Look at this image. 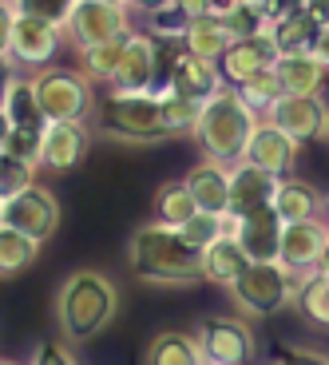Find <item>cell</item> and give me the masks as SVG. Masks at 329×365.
I'll return each instance as SVG.
<instances>
[{
  "instance_id": "ffe728a7",
  "label": "cell",
  "mask_w": 329,
  "mask_h": 365,
  "mask_svg": "<svg viewBox=\"0 0 329 365\" xmlns=\"http://www.w3.org/2000/svg\"><path fill=\"white\" fill-rule=\"evenodd\" d=\"M266 36H270V44H274L278 56L313 52V44H318V24H313V20L302 12V4H293V9L278 12V16L270 20Z\"/></svg>"
},
{
  "instance_id": "7a4b0ae2",
  "label": "cell",
  "mask_w": 329,
  "mask_h": 365,
  "mask_svg": "<svg viewBox=\"0 0 329 365\" xmlns=\"http://www.w3.org/2000/svg\"><path fill=\"white\" fill-rule=\"evenodd\" d=\"M127 262L139 282L151 286H191L202 278V250L187 247L179 230L163 222L135 227L127 242Z\"/></svg>"
},
{
  "instance_id": "74e56055",
  "label": "cell",
  "mask_w": 329,
  "mask_h": 365,
  "mask_svg": "<svg viewBox=\"0 0 329 365\" xmlns=\"http://www.w3.org/2000/svg\"><path fill=\"white\" fill-rule=\"evenodd\" d=\"M171 9L191 24V20H199V16H211V0H171Z\"/></svg>"
},
{
  "instance_id": "4fadbf2b",
  "label": "cell",
  "mask_w": 329,
  "mask_h": 365,
  "mask_svg": "<svg viewBox=\"0 0 329 365\" xmlns=\"http://www.w3.org/2000/svg\"><path fill=\"white\" fill-rule=\"evenodd\" d=\"M92 151V128L88 123H44L40 135V167L44 171H72Z\"/></svg>"
},
{
  "instance_id": "7bdbcfd3",
  "label": "cell",
  "mask_w": 329,
  "mask_h": 365,
  "mask_svg": "<svg viewBox=\"0 0 329 365\" xmlns=\"http://www.w3.org/2000/svg\"><path fill=\"white\" fill-rule=\"evenodd\" d=\"M313 56H318L321 64L329 68V24H321V28H318V44H313Z\"/></svg>"
},
{
  "instance_id": "4316f807",
  "label": "cell",
  "mask_w": 329,
  "mask_h": 365,
  "mask_svg": "<svg viewBox=\"0 0 329 365\" xmlns=\"http://www.w3.org/2000/svg\"><path fill=\"white\" fill-rule=\"evenodd\" d=\"M36 255H40V242H32L28 235H20V230L0 222V278L24 274L28 266L36 262Z\"/></svg>"
},
{
  "instance_id": "d590c367",
  "label": "cell",
  "mask_w": 329,
  "mask_h": 365,
  "mask_svg": "<svg viewBox=\"0 0 329 365\" xmlns=\"http://www.w3.org/2000/svg\"><path fill=\"white\" fill-rule=\"evenodd\" d=\"M40 135H44V128H9V139H4L0 151H9V155L24 159V163L40 167Z\"/></svg>"
},
{
  "instance_id": "d4e9b609",
  "label": "cell",
  "mask_w": 329,
  "mask_h": 365,
  "mask_svg": "<svg viewBox=\"0 0 329 365\" xmlns=\"http://www.w3.org/2000/svg\"><path fill=\"white\" fill-rule=\"evenodd\" d=\"M230 44H234V40H230L226 24H222L219 16H199V20H191L187 32H183V52L199 56V60H211V64H219Z\"/></svg>"
},
{
  "instance_id": "f6af8a7d",
  "label": "cell",
  "mask_w": 329,
  "mask_h": 365,
  "mask_svg": "<svg viewBox=\"0 0 329 365\" xmlns=\"http://www.w3.org/2000/svg\"><path fill=\"white\" fill-rule=\"evenodd\" d=\"M318 274L329 278V242H325V250H321V258H318Z\"/></svg>"
},
{
  "instance_id": "6da1fadb",
  "label": "cell",
  "mask_w": 329,
  "mask_h": 365,
  "mask_svg": "<svg viewBox=\"0 0 329 365\" xmlns=\"http://www.w3.org/2000/svg\"><path fill=\"white\" fill-rule=\"evenodd\" d=\"M119 314V290L108 274L100 270H75L64 278L56 294V326L68 346L100 338Z\"/></svg>"
},
{
  "instance_id": "e575fe53",
  "label": "cell",
  "mask_w": 329,
  "mask_h": 365,
  "mask_svg": "<svg viewBox=\"0 0 329 365\" xmlns=\"http://www.w3.org/2000/svg\"><path fill=\"white\" fill-rule=\"evenodd\" d=\"M36 175H40V167L24 163V159L9 155V151H0V202H9L20 191H28L36 182Z\"/></svg>"
},
{
  "instance_id": "cb8c5ba5",
  "label": "cell",
  "mask_w": 329,
  "mask_h": 365,
  "mask_svg": "<svg viewBox=\"0 0 329 365\" xmlns=\"http://www.w3.org/2000/svg\"><path fill=\"white\" fill-rule=\"evenodd\" d=\"M0 111L9 115L12 128H44L36 108V91H32V76H9L0 88Z\"/></svg>"
},
{
  "instance_id": "8992f818",
  "label": "cell",
  "mask_w": 329,
  "mask_h": 365,
  "mask_svg": "<svg viewBox=\"0 0 329 365\" xmlns=\"http://www.w3.org/2000/svg\"><path fill=\"white\" fill-rule=\"evenodd\" d=\"M298 282H302V274H290L278 262H250L242 270V278L230 286V298H234L238 314H246V318H270V314H278L282 306L293 302Z\"/></svg>"
},
{
  "instance_id": "277c9868",
  "label": "cell",
  "mask_w": 329,
  "mask_h": 365,
  "mask_svg": "<svg viewBox=\"0 0 329 365\" xmlns=\"http://www.w3.org/2000/svg\"><path fill=\"white\" fill-rule=\"evenodd\" d=\"M100 131L115 143H163L171 131L163 128V111H159V91H108L100 111Z\"/></svg>"
},
{
  "instance_id": "9a60e30c",
  "label": "cell",
  "mask_w": 329,
  "mask_h": 365,
  "mask_svg": "<svg viewBox=\"0 0 329 365\" xmlns=\"http://www.w3.org/2000/svg\"><path fill=\"white\" fill-rule=\"evenodd\" d=\"M329 242V230L321 219L310 222H286L282 227V250H278V266L290 274H310L318 270V258Z\"/></svg>"
},
{
  "instance_id": "4dcf8cb0",
  "label": "cell",
  "mask_w": 329,
  "mask_h": 365,
  "mask_svg": "<svg viewBox=\"0 0 329 365\" xmlns=\"http://www.w3.org/2000/svg\"><path fill=\"white\" fill-rule=\"evenodd\" d=\"M12 9V16H32V20H44V24L68 32L72 24V12L80 9V0H4Z\"/></svg>"
},
{
  "instance_id": "e0dca14e",
  "label": "cell",
  "mask_w": 329,
  "mask_h": 365,
  "mask_svg": "<svg viewBox=\"0 0 329 365\" xmlns=\"http://www.w3.org/2000/svg\"><path fill=\"white\" fill-rule=\"evenodd\" d=\"M274 60H278V52H274V44H270V36L234 40V44L226 48V56L219 60V72H222V80H226V88H238V83L270 72Z\"/></svg>"
},
{
  "instance_id": "f5cc1de1",
  "label": "cell",
  "mask_w": 329,
  "mask_h": 365,
  "mask_svg": "<svg viewBox=\"0 0 329 365\" xmlns=\"http://www.w3.org/2000/svg\"><path fill=\"white\" fill-rule=\"evenodd\" d=\"M286 4H298V0H286Z\"/></svg>"
},
{
  "instance_id": "30bf717a",
  "label": "cell",
  "mask_w": 329,
  "mask_h": 365,
  "mask_svg": "<svg viewBox=\"0 0 329 365\" xmlns=\"http://www.w3.org/2000/svg\"><path fill=\"white\" fill-rule=\"evenodd\" d=\"M282 227L274 207H258L242 219H230V238H234L242 255L250 262H278V250H282Z\"/></svg>"
},
{
  "instance_id": "7402d4cb",
  "label": "cell",
  "mask_w": 329,
  "mask_h": 365,
  "mask_svg": "<svg viewBox=\"0 0 329 365\" xmlns=\"http://www.w3.org/2000/svg\"><path fill=\"white\" fill-rule=\"evenodd\" d=\"M270 207L278 210V219H282V222L321 219V195H318V187H313V182H306V179H293V175L278 179Z\"/></svg>"
},
{
  "instance_id": "681fc988",
  "label": "cell",
  "mask_w": 329,
  "mask_h": 365,
  "mask_svg": "<svg viewBox=\"0 0 329 365\" xmlns=\"http://www.w3.org/2000/svg\"><path fill=\"white\" fill-rule=\"evenodd\" d=\"M321 139L329 143V111H325V128H321Z\"/></svg>"
},
{
  "instance_id": "ee69618b",
  "label": "cell",
  "mask_w": 329,
  "mask_h": 365,
  "mask_svg": "<svg viewBox=\"0 0 329 365\" xmlns=\"http://www.w3.org/2000/svg\"><path fill=\"white\" fill-rule=\"evenodd\" d=\"M234 4H238V0H211V16H226Z\"/></svg>"
},
{
  "instance_id": "836d02e7",
  "label": "cell",
  "mask_w": 329,
  "mask_h": 365,
  "mask_svg": "<svg viewBox=\"0 0 329 365\" xmlns=\"http://www.w3.org/2000/svg\"><path fill=\"white\" fill-rule=\"evenodd\" d=\"M222 235H230V219L226 215H207V210L191 215V219L179 227V238H183L187 247H194V250H207L214 238H222Z\"/></svg>"
},
{
  "instance_id": "5bb4252c",
  "label": "cell",
  "mask_w": 329,
  "mask_h": 365,
  "mask_svg": "<svg viewBox=\"0 0 329 365\" xmlns=\"http://www.w3.org/2000/svg\"><path fill=\"white\" fill-rule=\"evenodd\" d=\"M159 88H171V91H179V96H187V100L207 103L214 91L226 88V80H222L219 64L199 60V56H191V52L179 48L174 60H171V68H167V83H159Z\"/></svg>"
},
{
  "instance_id": "484cf974",
  "label": "cell",
  "mask_w": 329,
  "mask_h": 365,
  "mask_svg": "<svg viewBox=\"0 0 329 365\" xmlns=\"http://www.w3.org/2000/svg\"><path fill=\"white\" fill-rule=\"evenodd\" d=\"M143 365H202L199 341H194V334H183V329H163L151 338Z\"/></svg>"
},
{
  "instance_id": "ac0fdd59",
  "label": "cell",
  "mask_w": 329,
  "mask_h": 365,
  "mask_svg": "<svg viewBox=\"0 0 329 365\" xmlns=\"http://www.w3.org/2000/svg\"><path fill=\"white\" fill-rule=\"evenodd\" d=\"M274 187H278L274 175L258 171V167H250V163H234V167H230L226 219H242V215H250V210H258V207H270Z\"/></svg>"
},
{
  "instance_id": "5b68a950",
  "label": "cell",
  "mask_w": 329,
  "mask_h": 365,
  "mask_svg": "<svg viewBox=\"0 0 329 365\" xmlns=\"http://www.w3.org/2000/svg\"><path fill=\"white\" fill-rule=\"evenodd\" d=\"M32 91L44 123H88L95 108L92 80L80 68H40L32 72Z\"/></svg>"
},
{
  "instance_id": "7dc6e473",
  "label": "cell",
  "mask_w": 329,
  "mask_h": 365,
  "mask_svg": "<svg viewBox=\"0 0 329 365\" xmlns=\"http://www.w3.org/2000/svg\"><path fill=\"white\" fill-rule=\"evenodd\" d=\"M321 222H325V230H329V195L321 199Z\"/></svg>"
},
{
  "instance_id": "d6986e66",
  "label": "cell",
  "mask_w": 329,
  "mask_h": 365,
  "mask_svg": "<svg viewBox=\"0 0 329 365\" xmlns=\"http://www.w3.org/2000/svg\"><path fill=\"white\" fill-rule=\"evenodd\" d=\"M183 182H187V191H191L199 210H207V215H226V202H230V167L226 163L199 159L187 171Z\"/></svg>"
},
{
  "instance_id": "8fae6325",
  "label": "cell",
  "mask_w": 329,
  "mask_h": 365,
  "mask_svg": "<svg viewBox=\"0 0 329 365\" xmlns=\"http://www.w3.org/2000/svg\"><path fill=\"white\" fill-rule=\"evenodd\" d=\"M60 44H64V32L44 20L32 16H16L12 20V40H9V60L24 68H52V60L60 56Z\"/></svg>"
},
{
  "instance_id": "83f0119b",
  "label": "cell",
  "mask_w": 329,
  "mask_h": 365,
  "mask_svg": "<svg viewBox=\"0 0 329 365\" xmlns=\"http://www.w3.org/2000/svg\"><path fill=\"white\" fill-rule=\"evenodd\" d=\"M191 215H199V207H194L187 182H163V187L155 191V222L179 230Z\"/></svg>"
},
{
  "instance_id": "8d00e7d4",
  "label": "cell",
  "mask_w": 329,
  "mask_h": 365,
  "mask_svg": "<svg viewBox=\"0 0 329 365\" xmlns=\"http://www.w3.org/2000/svg\"><path fill=\"white\" fill-rule=\"evenodd\" d=\"M32 365H80L64 338H52V341H40L36 354H32Z\"/></svg>"
},
{
  "instance_id": "44dd1931",
  "label": "cell",
  "mask_w": 329,
  "mask_h": 365,
  "mask_svg": "<svg viewBox=\"0 0 329 365\" xmlns=\"http://www.w3.org/2000/svg\"><path fill=\"white\" fill-rule=\"evenodd\" d=\"M274 76H278L286 96H321L329 68L313 52H298V56H278Z\"/></svg>"
},
{
  "instance_id": "c3c4849f",
  "label": "cell",
  "mask_w": 329,
  "mask_h": 365,
  "mask_svg": "<svg viewBox=\"0 0 329 365\" xmlns=\"http://www.w3.org/2000/svg\"><path fill=\"white\" fill-rule=\"evenodd\" d=\"M100 4H115V9H127V0H100Z\"/></svg>"
},
{
  "instance_id": "ab89813d",
  "label": "cell",
  "mask_w": 329,
  "mask_h": 365,
  "mask_svg": "<svg viewBox=\"0 0 329 365\" xmlns=\"http://www.w3.org/2000/svg\"><path fill=\"white\" fill-rule=\"evenodd\" d=\"M12 9L0 0V60H9V40H12Z\"/></svg>"
},
{
  "instance_id": "7c38bea8",
  "label": "cell",
  "mask_w": 329,
  "mask_h": 365,
  "mask_svg": "<svg viewBox=\"0 0 329 365\" xmlns=\"http://www.w3.org/2000/svg\"><path fill=\"white\" fill-rule=\"evenodd\" d=\"M325 100L321 96H282L274 108L266 111V119L274 123L282 135H290L293 143L302 147L310 139H321V128H325Z\"/></svg>"
},
{
  "instance_id": "52a82bcc",
  "label": "cell",
  "mask_w": 329,
  "mask_h": 365,
  "mask_svg": "<svg viewBox=\"0 0 329 365\" xmlns=\"http://www.w3.org/2000/svg\"><path fill=\"white\" fill-rule=\"evenodd\" d=\"M194 341H199L202 365H250L258 354L254 329L246 318L238 314H214V318H202L194 329Z\"/></svg>"
},
{
  "instance_id": "f907efd6",
  "label": "cell",
  "mask_w": 329,
  "mask_h": 365,
  "mask_svg": "<svg viewBox=\"0 0 329 365\" xmlns=\"http://www.w3.org/2000/svg\"><path fill=\"white\" fill-rule=\"evenodd\" d=\"M325 329H329V294H325Z\"/></svg>"
},
{
  "instance_id": "1f68e13d",
  "label": "cell",
  "mask_w": 329,
  "mask_h": 365,
  "mask_svg": "<svg viewBox=\"0 0 329 365\" xmlns=\"http://www.w3.org/2000/svg\"><path fill=\"white\" fill-rule=\"evenodd\" d=\"M219 20L226 24L230 40H254V36H266V28H270V16L258 9L254 0H238L234 9Z\"/></svg>"
},
{
  "instance_id": "f1b7e54d",
  "label": "cell",
  "mask_w": 329,
  "mask_h": 365,
  "mask_svg": "<svg viewBox=\"0 0 329 365\" xmlns=\"http://www.w3.org/2000/svg\"><path fill=\"white\" fill-rule=\"evenodd\" d=\"M159 91V111H163V128L171 135H183V131L199 128V115H202V103L199 100H187L171 88H155Z\"/></svg>"
},
{
  "instance_id": "bcb514c9",
  "label": "cell",
  "mask_w": 329,
  "mask_h": 365,
  "mask_svg": "<svg viewBox=\"0 0 329 365\" xmlns=\"http://www.w3.org/2000/svg\"><path fill=\"white\" fill-rule=\"evenodd\" d=\"M9 128H12V123H9V115L0 111V147H4V139H9Z\"/></svg>"
},
{
  "instance_id": "ba28073f",
  "label": "cell",
  "mask_w": 329,
  "mask_h": 365,
  "mask_svg": "<svg viewBox=\"0 0 329 365\" xmlns=\"http://www.w3.org/2000/svg\"><path fill=\"white\" fill-rule=\"evenodd\" d=\"M0 222L12 227V230H20V235H28L32 242H48V238L60 230V199H56L48 187L32 182L28 191H20L16 199L4 202Z\"/></svg>"
},
{
  "instance_id": "816d5d0a",
  "label": "cell",
  "mask_w": 329,
  "mask_h": 365,
  "mask_svg": "<svg viewBox=\"0 0 329 365\" xmlns=\"http://www.w3.org/2000/svg\"><path fill=\"white\" fill-rule=\"evenodd\" d=\"M0 365H16V361H9V357H0Z\"/></svg>"
},
{
  "instance_id": "f35d334b",
  "label": "cell",
  "mask_w": 329,
  "mask_h": 365,
  "mask_svg": "<svg viewBox=\"0 0 329 365\" xmlns=\"http://www.w3.org/2000/svg\"><path fill=\"white\" fill-rule=\"evenodd\" d=\"M282 365H329V357L318 349H282Z\"/></svg>"
},
{
  "instance_id": "2e32d148",
  "label": "cell",
  "mask_w": 329,
  "mask_h": 365,
  "mask_svg": "<svg viewBox=\"0 0 329 365\" xmlns=\"http://www.w3.org/2000/svg\"><path fill=\"white\" fill-rule=\"evenodd\" d=\"M242 163L258 167V171L274 175V179H286V175L293 171V163H298V143H293L290 135H282V131L270 123V119H258L254 135H250L246 143V159Z\"/></svg>"
},
{
  "instance_id": "f546056e",
  "label": "cell",
  "mask_w": 329,
  "mask_h": 365,
  "mask_svg": "<svg viewBox=\"0 0 329 365\" xmlns=\"http://www.w3.org/2000/svg\"><path fill=\"white\" fill-rule=\"evenodd\" d=\"M123 40L95 44V48H80V72L88 76L92 83H108L111 88V80H115V72H119V60H123Z\"/></svg>"
},
{
  "instance_id": "d6a6232c",
  "label": "cell",
  "mask_w": 329,
  "mask_h": 365,
  "mask_svg": "<svg viewBox=\"0 0 329 365\" xmlns=\"http://www.w3.org/2000/svg\"><path fill=\"white\" fill-rule=\"evenodd\" d=\"M234 91L246 100V108L254 111L258 119H266V111H270L286 96L282 83H278V76H274V68H270V72H262V76H254V80H246V83H238Z\"/></svg>"
},
{
  "instance_id": "603a6c76",
  "label": "cell",
  "mask_w": 329,
  "mask_h": 365,
  "mask_svg": "<svg viewBox=\"0 0 329 365\" xmlns=\"http://www.w3.org/2000/svg\"><path fill=\"white\" fill-rule=\"evenodd\" d=\"M250 266V258L242 255V247H238L230 235H222V238H214L211 247L202 250V278L207 282H214V286H234L238 278H242V270Z\"/></svg>"
},
{
  "instance_id": "9c48e42d",
  "label": "cell",
  "mask_w": 329,
  "mask_h": 365,
  "mask_svg": "<svg viewBox=\"0 0 329 365\" xmlns=\"http://www.w3.org/2000/svg\"><path fill=\"white\" fill-rule=\"evenodd\" d=\"M131 12L115 9V4H100V0H80V9L72 12V24H68L64 36L80 48H95V44H111V40H123L131 32Z\"/></svg>"
},
{
  "instance_id": "60d3db41",
  "label": "cell",
  "mask_w": 329,
  "mask_h": 365,
  "mask_svg": "<svg viewBox=\"0 0 329 365\" xmlns=\"http://www.w3.org/2000/svg\"><path fill=\"white\" fill-rule=\"evenodd\" d=\"M298 4H302V12L306 16L313 20V24H329V0H298Z\"/></svg>"
},
{
  "instance_id": "b9f144b4",
  "label": "cell",
  "mask_w": 329,
  "mask_h": 365,
  "mask_svg": "<svg viewBox=\"0 0 329 365\" xmlns=\"http://www.w3.org/2000/svg\"><path fill=\"white\" fill-rule=\"evenodd\" d=\"M171 0H127V12H143V16H155V12H163Z\"/></svg>"
},
{
  "instance_id": "db71d44e",
  "label": "cell",
  "mask_w": 329,
  "mask_h": 365,
  "mask_svg": "<svg viewBox=\"0 0 329 365\" xmlns=\"http://www.w3.org/2000/svg\"><path fill=\"white\" fill-rule=\"evenodd\" d=\"M0 210H4V202H0Z\"/></svg>"
},
{
  "instance_id": "3957f363",
  "label": "cell",
  "mask_w": 329,
  "mask_h": 365,
  "mask_svg": "<svg viewBox=\"0 0 329 365\" xmlns=\"http://www.w3.org/2000/svg\"><path fill=\"white\" fill-rule=\"evenodd\" d=\"M254 128H258V115L246 108V100H242L234 88H222L202 103L199 128H194L191 135L199 139L207 159L234 167V163L246 159V143H250V135H254Z\"/></svg>"
}]
</instances>
